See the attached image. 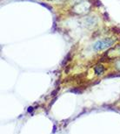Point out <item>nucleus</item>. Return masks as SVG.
I'll list each match as a JSON object with an SVG mask.
<instances>
[{
    "mask_svg": "<svg viewBox=\"0 0 120 134\" xmlns=\"http://www.w3.org/2000/svg\"><path fill=\"white\" fill-rule=\"evenodd\" d=\"M114 40L110 39V38H106V39L100 40L98 41H97L93 45V48L96 51H100V50H104L109 48L110 47H111L114 44Z\"/></svg>",
    "mask_w": 120,
    "mask_h": 134,
    "instance_id": "1",
    "label": "nucleus"
},
{
    "mask_svg": "<svg viewBox=\"0 0 120 134\" xmlns=\"http://www.w3.org/2000/svg\"><path fill=\"white\" fill-rule=\"evenodd\" d=\"M104 71V68L103 65H97L96 68H95V73H96L97 75H100L102 74Z\"/></svg>",
    "mask_w": 120,
    "mask_h": 134,
    "instance_id": "2",
    "label": "nucleus"
},
{
    "mask_svg": "<svg viewBox=\"0 0 120 134\" xmlns=\"http://www.w3.org/2000/svg\"><path fill=\"white\" fill-rule=\"evenodd\" d=\"M116 67H117V69H120V60H119V62H117V64H116Z\"/></svg>",
    "mask_w": 120,
    "mask_h": 134,
    "instance_id": "3",
    "label": "nucleus"
}]
</instances>
